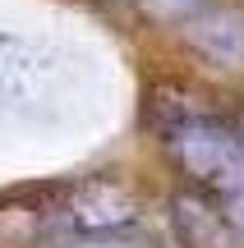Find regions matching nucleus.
<instances>
[{"mask_svg":"<svg viewBox=\"0 0 244 248\" xmlns=\"http://www.w3.org/2000/svg\"><path fill=\"white\" fill-rule=\"evenodd\" d=\"M171 147L180 166L226 202L230 225L244 230V138H235L212 120H189L171 133Z\"/></svg>","mask_w":244,"mask_h":248,"instance_id":"nucleus-1","label":"nucleus"},{"mask_svg":"<svg viewBox=\"0 0 244 248\" xmlns=\"http://www.w3.org/2000/svg\"><path fill=\"white\" fill-rule=\"evenodd\" d=\"M194 42L221 64H244V18L240 14H208L194 23Z\"/></svg>","mask_w":244,"mask_h":248,"instance_id":"nucleus-2","label":"nucleus"}]
</instances>
